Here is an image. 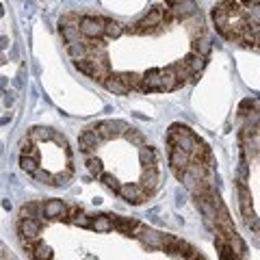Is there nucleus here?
I'll return each instance as SVG.
<instances>
[{"mask_svg":"<svg viewBox=\"0 0 260 260\" xmlns=\"http://www.w3.org/2000/svg\"><path fill=\"white\" fill-rule=\"evenodd\" d=\"M162 18H165V9L162 7H152V11L137 24H133L128 30L135 32V35H154V32L162 28Z\"/></svg>","mask_w":260,"mask_h":260,"instance_id":"obj_1","label":"nucleus"},{"mask_svg":"<svg viewBox=\"0 0 260 260\" xmlns=\"http://www.w3.org/2000/svg\"><path fill=\"white\" fill-rule=\"evenodd\" d=\"M198 141H200L198 137H195L186 126H180V124H174L172 128H169V133H167V143L172 145V148L184 150V152H189V154L195 150Z\"/></svg>","mask_w":260,"mask_h":260,"instance_id":"obj_2","label":"nucleus"},{"mask_svg":"<svg viewBox=\"0 0 260 260\" xmlns=\"http://www.w3.org/2000/svg\"><path fill=\"white\" fill-rule=\"evenodd\" d=\"M130 126L126 124V121L121 119H115V121H100V124H95L91 130L100 137L102 141H109V139H115L117 135H126V130Z\"/></svg>","mask_w":260,"mask_h":260,"instance_id":"obj_3","label":"nucleus"},{"mask_svg":"<svg viewBox=\"0 0 260 260\" xmlns=\"http://www.w3.org/2000/svg\"><path fill=\"white\" fill-rule=\"evenodd\" d=\"M78 30H80V35L87 37V39H91V42H93V39H100V37H104V20L85 15V18H80Z\"/></svg>","mask_w":260,"mask_h":260,"instance_id":"obj_4","label":"nucleus"},{"mask_svg":"<svg viewBox=\"0 0 260 260\" xmlns=\"http://www.w3.org/2000/svg\"><path fill=\"white\" fill-rule=\"evenodd\" d=\"M169 165H172V169H174V174H176L178 180H182L184 169L191 165V154L184 152V150L172 148V152H169Z\"/></svg>","mask_w":260,"mask_h":260,"instance_id":"obj_5","label":"nucleus"},{"mask_svg":"<svg viewBox=\"0 0 260 260\" xmlns=\"http://www.w3.org/2000/svg\"><path fill=\"white\" fill-rule=\"evenodd\" d=\"M117 195L121 200H126L128 204H141V202H145V193L141 184H121Z\"/></svg>","mask_w":260,"mask_h":260,"instance_id":"obj_6","label":"nucleus"},{"mask_svg":"<svg viewBox=\"0 0 260 260\" xmlns=\"http://www.w3.org/2000/svg\"><path fill=\"white\" fill-rule=\"evenodd\" d=\"M139 230V234L137 237L141 239L143 245H148L152 249H162V245H165V234H160L158 230H150V228H137Z\"/></svg>","mask_w":260,"mask_h":260,"instance_id":"obj_7","label":"nucleus"},{"mask_svg":"<svg viewBox=\"0 0 260 260\" xmlns=\"http://www.w3.org/2000/svg\"><path fill=\"white\" fill-rule=\"evenodd\" d=\"M141 91H162V70L154 68L143 74Z\"/></svg>","mask_w":260,"mask_h":260,"instance_id":"obj_8","label":"nucleus"},{"mask_svg":"<svg viewBox=\"0 0 260 260\" xmlns=\"http://www.w3.org/2000/svg\"><path fill=\"white\" fill-rule=\"evenodd\" d=\"M169 11L174 13L176 20H186L198 13V7H195L193 0H182V3H176L174 7H169Z\"/></svg>","mask_w":260,"mask_h":260,"instance_id":"obj_9","label":"nucleus"},{"mask_svg":"<svg viewBox=\"0 0 260 260\" xmlns=\"http://www.w3.org/2000/svg\"><path fill=\"white\" fill-rule=\"evenodd\" d=\"M42 210H44L46 219H63L68 215V206H65L61 200H48L42 206Z\"/></svg>","mask_w":260,"mask_h":260,"instance_id":"obj_10","label":"nucleus"},{"mask_svg":"<svg viewBox=\"0 0 260 260\" xmlns=\"http://www.w3.org/2000/svg\"><path fill=\"white\" fill-rule=\"evenodd\" d=\"M100 141H102L100 137H98V135L93 133V130L89 128V130H85V133L80 135V139H78V150H80V152L91 154V152L98 148V145H100Z\"/></svg>","mask_w":260,"mask_h":260,"instance_id":"obj_11","label":"nucleus"},{"mask_svg":"<svg viewBox=\"0 0 260 260\" xmlns=\"http://www.w3.org/2000/svg\"><path fill=\"white\" fill-rule=\"evenodd\" d=\"M39 232H42V223H39L37 219H22L20 221V234L24 237V241L37 239Z\"/></svg>","mask_w":260,"mask_h":260,"instance_id":"obj_12","label":"nucleus"},{"mask_svg":"<svg viewBox=\"0 0 260 260\" xmlns=\"http://www.w3.org/2000/svg\"><path fill=\"white\" fill-rule=\"evenodd\" d=\"M137 228H139V221H137V219L113 215V230H117V232H121V234H133Z\"/></svg>","mask_w":260,"mask_h":260,"instance_id":"obj_13","label":"nucleus"},{"mask_svg":"<svg viewBox=\"0 0 260 260\" xmlns=\"http://www.w3.org/2000/svg\"><path fill=\"white\" fill-rule=\"evenodd\" d=\"M217 249H219V260H243L239 254H234V249L230 247L228 239L219 232H217Z\"/></svg>","mask_w":260,"mask_h":260,"instance_id":"obj_14","label":"nucleus"},{"mask_svg":"<svg viewBox=\"0 0 260 260\" xmlns=\"http://www.w3.org/2000/svg\"><path fill=\"white\" fill-rule=\"evenodd\" d=\"M139 182H141L143 191L148 195L154 193V191H156V186H158V172H156V169H143Z\"/></svg>","mask_w":260,"mask_h":260,"instance_id":"obj_15","label":"nucleus"},{"mask_svg":"<svg viewBox=\"0 0 260 260\" xmlns=\"http://www.w3.org/2000/svg\"><path fill=\"white\" fill-rule=\"evenodd\" d=\"M239 204H241V213L243 215H251L254 213V208H251V193L247 189L245 182H239Z\"/></svg>","mask_w":260,"mask_h":260,"instance_id":"obj_16","label":"nucleus"},{"mask_svg":"<svg viewBox=\"0 0 260 260\" xmlns=\"http://www.w3.org/2000/svg\"><path fill=\"white\" fill-rule=\"evenodd\" d=\"M117 78L124 83L130 91H141V85H143V76L135 74V72H121V74H117Z\"/></svg>","mask_w":260,"mask_h":260,"instance_id":"obj_17","label":"nucleus"},{"mask_svg":"<svg viewBox=\"0 0 260 260\" xmlns=\"http://www.w3.org/2000/svg\"><path fill=\"white\" fill-rule=\"evenodd\" d=\"M204 63H206V61H204V56H202V54L189 52V54L184 56V65H186V68H189V72L193 74V78L198 76L202 70H204Z\"/></svg>","mask_w":260,"mask_h":260,"instance_id":"obj_18","label":"nucleus"},{"mask_svg":"<svg viewBox=\"0 0 260 260\" xmlns=\"http://www.w3.org/2000/svg\"><path fill=\"white\" fill-rule=\"evenodd\" d=\"M213 22H215L217 30L221 32L223 37H228V32H230V15L223 13V11H219L215 7V9H213Z\"/></svg>","mask_w":260,"mask_h":260,"instance_id":"obj_19","label":"nucleus"},{"mask_svg":"<svg viewBox=\"0 0 260 260\" xmlns=\"http://www.w3.org/2000/svg\"><path fill=\"white\" fill-rule=\"evenodd\" d=\"M139 160H141L143 169H156V152H154V148L143 145L141 152H139Z\"/></svg>","mask_w":260,"mask_h":260,"instance_id":"obj_20","label":"nucleus"},{"mask_svg":"<svg viewBox=\"0 0 260 260\" xmlns=\"http://www.w3.org/2000/svg\"><path fill=\"white\" fill-rule=\"evenodd\" d=\"M102 83H104V87H107L111 93H115V95H126V93L130 91V89H128V87H126V85H124V83H121V80L117 78V74H115V76L104 78Z\"/></svg>","mask_w":260,"mask_h":260,"instance_id":"obj_21","label":"nucleus"},{"mask_svg":"<svg viewBox=\"0 0 260 260\" xmlns=\"http://www.w3.org/2000/svg\"><path fill=\"white\" fill-rule=\"evenodd\" d=\"M91 230L95 232H111L113 230V217L111 215H98L91 219Z\"/></svg>","mask_w":260,"mask_h":260,"instance_id":"obj_22","label":"nucleus"},{"mask_svg":"<svg viewBox=\"0 0 260 260\" xmlns=\"http://www.w3.org/2000/svg\"><path fill=\"white\" fill-rule=\"evenodd\" d=\"M180 85H178V76L174 68L169 65L167 70H162V91H174V89H178Z\"/></svg>","mask_w":260,"mask_h":260,"instance_id":"obj_23","label":"nucleus"},{"mask_svg":"<svg viewBox=\"0 0 260 260\" xmlns=\"http://www.w3.org/2000/svg\"><path fill=\"white\" fill-rule=\"evenodd\" d=\"M124 26H121L119 22H115V20H104V35L107 37H111V39H117V37H121L124 35Z\"/></svg>","mask_w":260,"mask_h":260,"instance_id":"obj_24","label":"nucleus"},{"mask_svg":"<svg viewBox=\"0 0 260 260\" xmlns=\"http://www.w3.org/2000/svg\"><path fill=\"white\" fill-rule=\"evenodd\" d=\"M30 256L35 260H52V249L48 247L46 243H37V245H32Z\"/></svg>","mask_w":260,"mask_h":260,"instance_id":"obj_25","label":"nucleus"},{"mask_svg":"<svg viewBox=\"0 0 260 260\" xmlns=\"http://www.w3.org/2000/svg\"><path fill=\"white\" fill-rule=\"evenodd\" d=\"M30 139L32 141H48V139H52L54 137V130H50V128H44V126H35L30 130Z\"/></svg>","mask_w":260,"mask_h":260,"instance_id":"obj_26","label":"nucleus"},{"mask_svg":"<svg viewBox=\"0 0 260 260\" xmlns=\"http://www.w3.org/2000/svg\"><path fill=\"white\" fill-rule=\"evenodd\" d=\"M39 210H42V206H39L37 202H28V204L22 206L20 217H22V219H35V217L39 215Z\"/></svg>","mask_w":260,"mask_h":260,"instance_id":"obj_27","label":"nucleus"},{"mask_svg":"<svg viewBox=\"0 0 260 260\" xmlns=\"http://www.w3.org/2000/svg\"><path fill=\"white\" fill-rule=\"evenodd\" d=\"M100 182H102L104 186H107L109 191H113V193H117V191H119V186H121L117 178L113 176V174H107V172H104V174L100 176Z\"/></svg>","mask_w":260,"mask_h":260,"instance_id":"obj_28","label":"nucleus"},{"mask_svg":"<svg viewBox=\"0 0 260 260\" xmlns=\"http://www.w3.org/2000/svg\"><path fill=\"white\" fill-rule=\"evenodd\" d=\"M87 169H89V174H91V176H98V178L104 174L102 160L98 158V156H89V158H87Z\"/></svg>","mask_w":260,"mask_h":260,"instance_id":"obj_29","label":"nucleus"},{"mask_svg":"<svg viewBox=\"0 0 260 260\" xmlns=\"http://www.w3.org/2000/svg\"><path fill=\"white\" fill-rule=\"evenodd\" d=\"M78 26H61V35L65 39V44H74L78 42Z\"/></svg>","mask_w":260,"mask_h":260,"instance_id":"obj_30","label":"nucleus"},{"mask_svg":"<svg viewBox=\"0 0 260 260\" xmlns=\"http://www.w3.org/2000/svg\"><path fill=\"white\" fill-rule=\"evenodd\" d=\"M126 139L130 141V143H135V145H139V148H143V145H145V137L139 133V130H135V128H128L126 130Z\"/></svg>","mask_w":260,"mask_h":260,"instance_id":"obj_31","label":"nucleus"},{"mask_svg":"<svg viewBox=\"0 0 260 260\" xmlns=\"http://www.w3.org/2000/svg\"><path fill=\"white\" fill-rule=\"evenodd\" d=\"M20 167L26 174H37V158H32V156H20Z\"/></svg>","mask_w":260,"mask_h":260,"instance_id":"obj_32","label":"nucleus"},{"mask_svg":"<svg viewBox=\"0 0 260 260\" xmlns=\"http://www.w3.org/2000/svg\"><path fill=\"white\" fill-rule=\"evenodd\" d=\"M22 156H32V158H37V148H35V141H32L30 137H26V139L22 141Z\"/></svg>","mask_w":260,"mask_h":260,"instance_id":"obj_33","label":"nucleus"},{"mask_svg":"<svg viewBox=\"0 0 260 260\" xmlns=\"http://www.w3.org/2000/svg\"><path fill=\"white\" fill-rule=\"evenodd\" d=\"M228 243H230V247L234 249V254H239V256L245 254V243H243V239L239 237V234H237V237H232Z\"/></svg>","mask_w":260,"mask_h":260,"instance_id":"obj_34","label":"nucleus"},{"mask_svg":"<svg viewBox=\"0 0 260 260\" xmlns=\"http://www.w3.org/2000/svg\"><path fill=\"white\" fill-rule=\"evenodd\" d=\"M243 221H245V225L249 228V230H254V232H258V230H260V219L256 217V213H251V215H243Z\"/></svg>","mask_w":260,"mask_h":260,"instance_id":"obj_35","label":"nucleus"},{"mask_svg":"<svg viewBox=\"0 0 260 260\" xmlns=\"http://www.w3.org/2000/svg\"><path fill=\"white\" fill-rule=\"evenodd\" d=\"M208 44L204 42V39H193V52L195 54H202V56H204L206 52H208Z\"/></svg>","mask_w":260,"mask_h":260,"instance_id":"obj_36","label":"nucleus"},{"mask_svg":"<svg viewBox=\"0 0 260 260\" xmlns=\"http://www.w3.org/2000/svg\"><path fill=\"white\" fill-rule=\"evenodd\" d=\"M37 180H39V182H44V184L56 186V184H54V176H52V174H37Z\"/></svg>","mask_w":260,"mask_h":260,"instance_id":"obj_37","label":"nucleus"},{"mask_svg":"<svg viewBox=\"0 0 260 260\" xmlns=\"http://www.w3.org/2000/svg\"><path fill=\"white\" fill-rule=\"evenodd\" d=\"M247 109L254 111V102H251V100H243V102H241V107H239L241 115H245V111H247Z\"/></svg>","mask_w":260,"mask_h":260,"instance_id":"obj_38","label":"nucleus"},{"mask_svg":"<svg viewBox=\"0 0 260 260\" xmlns=\"http://www.w3.org/2000/svg\"><path fill=\"white\" fill-rule=\"evenodd\" d=\"M7 46V39L5 37H0V48H5Z\"/></svg>","mask_w":260,"mask_h":260,"instance_id":"obj_39","label":"nucleus"},{"mask_svg":"<svg viewBox=\"0 0 260 260\" xmlns=\"http://www.w3.org/2000/svg\"><path fill=\"white\" fill-rule=\"evenodd\" d=\"M165 3H167V7H174V5H176V0H165Z\"/></svg>","mask_w":260,"mask_h":260,"instance_id":"obj_40","label":"nucleus"}]
</instances>
